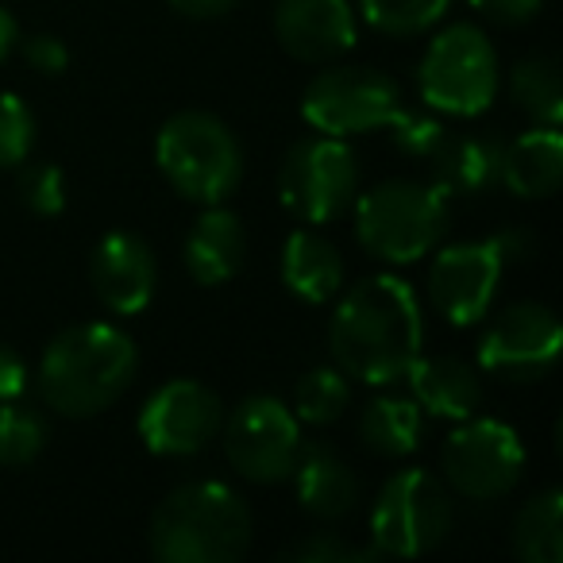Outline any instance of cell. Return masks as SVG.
I'll list each match as a JSON object with an SVG mask.
<instances>
[{
  "mask_svg": "<svg viewBox=\"0 0 563 563\" xmlns=\"http://www.w3.org/2000/svg\"><path fill=\"white\" fill-rule=\"evenodd\" d=\"M424 321L413 286L398 274H378L347 290L329 324V347L347 378L390 386L421 360Z\"/></svg>",
  "mask_w": 563,
  "mask_h": 563,
  "instance_id": "obj_1",
  "label": "cell"
},
{
  "mask_svg": "<svg viewBox=\"0 0 563 563\" xmlns=\"http://www.w3.org/2000/svg\"><path fill=\"white\" fill-rule=\"evenodd\" d=\"M140 352L117 324H74L47 344L40 363V394L63 417H93L124 398Z\"/></svg>",
  "mask_w": 563,
  "mask_h": 563,
  "instance_id": "obj_2",
  "label": "cell"
},
{
  "mask_svg": "<svg viewBox=\"0 0 563 563\" xmlns=\"http://www.w3.org/2000/svg\"><path fill=\"white\" fill-rule=\"evenodd\" d=\"M251 509L224 483H186L151 514V552L163 563H235L251 544Z\"/></svg>",
  "mask_w": 563,
  "mask_h": 563,
  "instance_id": "obj_3",
  "label": "cell"
},
{
  "mask_svg": "<svg viewBox=\"0 0 563 563\" xmlns=\"http://www.w3.org/2000/svg\"><path fill=\"white\" fill-rule=\"evenodd\" d=\"M352 205L360 243L386 263H413L429 255L448 228V194L437 181L390 178Z\"/></svg>",
  "mask_w": 563,
  "mask_h": 563,
  "instance_id": "obj_4",
  "label": "cell"
},
{
  "mask_svg": "<svg viewBox=\"0 0 563 563\" xmlns=\"http://www.w3.org/2000/svg\"><path fill=\"white\" fill-rule=\"evenodd\" d=\"M155 163L186 201L220 205L243 178V151L212 112H178L158 128Z\"/></svg>",
  "mask_w": 563,
  "mask_h": 563,
  "instance_id": "obj_5",
  "label": "cell"
},
{
  "mask_svg": "<svg viewBox=\"0 0 563 563\" xmlns=\"http://www.w3.org/2000/svg\"><path fill=\"white\" fill-rule=\"evenodd\" d=\"M424 104L448 117H478L498 93V55L490 40L471 24H452L429 43L417 66Z\"/></svg>",
  "mask_w": 563,
  "mask_h": 563,
  "instance_id": "obj_6",
  "label": "cell"
},
{
  "mask_svg": "<svg viewBox=\"0 0 563 563\" xmlns=\"http://www.w3.org/2000/svg\"><path fill=\"white\" fill-rule=\"evenodd\" d=\"M452 529V498L432 471H398L371 509V548L378 555H424Z\"/></svg>",
  "mask_w": 563,
  "mask_h": 563,
  "instance_id": "obj_7",
  "label": "cell"
},
{
  "mask_svg": "<svg viewBox=\"0 0 563 563\" xmlns=\"http://www.w3.org/2000/svg\"><path fill=\"white\" fill-rule=\"evenodd\" d=\"M401 112V89L390 74L371 66H332L309 81L301 117L321 135H363L386 128Z\"/></svg>",
  "mask_w": 563,
  "mask_h": 563,
  "instance_id": "obj_8",
  "label": "cell"
},
{
  "mask_svg": "<svg viewBox=\"0 0 563 563\" xmlns=\"http://www.w3.org/2000/svg\"><path fill=\"white\" fill-rule=\"evenodd\" d=\"M360 194L355 155L336 135H313L290 147L278 174L282 205L306 224H329L352 209Z\"/></svg>",
  "mask_w": 563,
  "mask_h": 563,
  "instance_id": "obj_9",
  "label": "cell"
},
{
  "mask_svg": "<svg viewBox=\"0 0 563 563\" xmlns=\"http://www.w3.org/2000/svg\"><path fill=\"white\" fill-rule=\"evenodd\" d=\"M228 463L251 483H282L290 478L301 452V424L286 401L271 394L240 401L224 424Z\"/></svg>",
  "mask_w": 563,
  "mask_h": 563,
  "instance_id": "obj_10",
  "label": "cell"
},
{
  "mask_svg": "<svg viewBox=\"0 0 563 563\" xmlns=\"http://www.w3.org/2000/svg\"><path fill=\"white\" fill-rule=\"evenodd\" d=\"M440 463H444V478L463 498L486 501L517 486L525 471V444L509 424L471 413L444 440Z\"/></svg>",
  "mask_w": 563,
  "mask_h": 563,
  "instance_id": "obj_11",
  "label": "cell"
},
{
  "mask_svg": "<svg viewBox=\"0 0 563 563\" xmlns=\"http://www.w3.org/2000/svg\"><path fill=\"white\" fill-rule=\"evenodd\" d=\"M509 258V235H490V240L452 243L432 258L429 294L440 317L467 329L478 324L494 306L501 271Z\"/></svg>",
  "mask_w": 563,
  "mask_h": 563,
  "instance_id": "obj_12",
  "label": "cell"
},
{
  "mask_svg": "<svg viewBox=\"0 0 563 563\" xmlns=\"http://www.w3.org/2000/svg\"><path fill=\"white\" fill-rule=\"evenodd\" d=\"M563 347V329L555 313L537 301H521L494 317V324L478 340V363L483 371L514 383H529L555 367Z\"/></svg>",
  "mask_w": 563,
  "mask_h": 563,
  "instance_id": "obj_13",
  "label": "cell"
},
{
  "mask_svg": "<svg viewBox=\"0 0 563 563\" xmlns=\"http://www.w3.org/2000/svg\"><path fill=\"white\" fill-rule=\"evenodd\" d=\"M224 424L220 398L194 378L158 386L140 409V440L155 455H194L217 440Z\"/></svg>",
  "mask_w": 563,
  "mask_h": 563,
  "instance_id": "obj_14",
  "label": "cell"
},
{
  "mask_svg": "<svg viewBox=\"0 0 563 563\" xmlns=\"http://www.w3.org/2000/svg\"><path fill=\"white\" fill-rule=\"evenodd\" d=\"M93 290L112 313L135 317L155 298V251L132 232H109L93 251Z\"/></svg>",
  "mask_w": 563,
  "mask_h": 563,
  "instance_id": "obj_15",
  "label": "cell"
},
{
  "mask_svg": "<svg viewBox=\"0 0 563 563\" xmlns=\"http://www.w3.org/2000/svg\"><path fill=\"white\" fill-rule=\"evenodd\" d=\"M274 32L301 63H329L355 47V16L347 0H278Z\"/></svg>",
  "mask_w": 563,
  "mask_h": 563,
  "instance_id": "obj_16",
  "label": "cell"
},
{
  "mask_svg": "<svg viewBox=\"0 0 563 563\" xmlns=\"http://www.w3.org/2000/svg\"><path fill=\"white\" fill-rule=\"evenodd\" d=\"M294 483H298L301 509L321 521H340L355 509L360 501V483H355L352 467L332 452L329 444H309L298 452L294 463Z\"/></svg>",
  "mask_w": 563,
  "mask_h": 563,
  "instance_id": "obj_17",
  "label": "cell"
},
{
  "mask_svg": "<svg viewBox=\"0 0 563 563\" xmlns=\"http://www.w3.org/2000/svg\"><path fill=\"white\" fill-rule=\"evenodd\" d=\"M413 401L421 413L444 417V421H467L483 401L478 375L455 355H437V360H417L406 371Z\"/></svg>",
  "mask_w": 563,
  "mask_h": 563,
  "instance_id": "obj_18",
  "label": "cell"
},
{
  "mask_svg": "<svg viewBox=\"0 0 563 563\" xmlns=\"http://www.w3.org/2000/svg\"><path fill=\"white\" fill-rule=\"evenodd\" d=\"M563 178V135L552 124H537L532 132L517 135L509 147H501V186L509 194L537 201L555 194Z\"/></svg>",
  "mask_w": 563,
  "mask_h": 563,
  "instance_id": "obj_19",
  "label": "cell"
},
{
  "mask_svg": "<svg viewBox=\"0 0 563 563\" xmlns=\"http://www.w3.org/2000/svg\"><path fill=\"white\" fill-rule=\"evenodd\" d=\"M282 282L290 286L294 298L309 301V306H324L344 290V258H340L336 243L324 240L321 232H298L282 247Z\"/></svg>",
  "mask_w": 563,
  "mask_h": 563,
  "instance_id": "obj_20",
  "label": "cell"
},
{
  "mask_svg": "<svg viewBox=\"0 0 563 563\" xmlns=\"http://www.w3.org/2000/svg\"><path fill=\"white\" fill-rule=\"evenodd\" d=\"M247 255V235L235 212L209 205L194 232L186 235V266L201 286H220V282L235 278Z\"/></svg>",
  "mask_w": 563,
  "mask_h": 563,
  "instance_id": "obj_21",
  "label": "cell"
},
{
  "mask_svg": "<svg viewBox=\"0 0 563 563\" xmlns=\"http://www.w3.org/2000/svg\"><path fill=\"white\" fill-rule=\"evenodd\" d=\"M429 166L432 181L448 197L486 194V189L501 186V143L486 140V135H444V143L432 151Z\"/></svg>",
  "mask_w": 563,
  "mask_h": 563,
  "instance_id": "obj_22",
  "label": "cell"
},
{
  "mask_svg": "<svg viewBox=\"0 0 563 563\" xmlns=\"http://www.w3.org/2000/svg\"><path fill=\"white\" fill-rule=\"evenodd\" d=\"M424 417L413 398L383 394V398L367 401V409L360 413V440L371 452L386 455V460H401V455L417 452Z\"/></svg>",
  "mask_w": 563,
  "mask_h": 563,
  "instance_id": "obj_23",
  "label": "cell"
},
{
  "mask_svg": "<svg viewBox=\"0 0 563 563\" xmlns=\"http://www.w3.org/2000/svg\"><path fill=\"white\" fill-rule=\"evenodd\" d=\"M514 548L525 563H560L563 560V494L544 490L517 514Z\"/></svg>",
  "mask_w": 563,
  "mask_h": 563,
  "instance_id": "obj_24",
  "label": "cell"
},
{
  "mask_svg": "<svg viewBox=\"0 0 563 563\" xmlns=\"http://www.w3.org/2000/svg\"><path fill=\"white\" fill-rule=\"evenodd\" d=\"M509 89H514L517 109L529 112L537 124L560 128V120H563V86H560V70H555L552 58L532 55V58H525V63H517L514 78H509Z\"/></svg>",
  "mask_w": 563,
  "mask_h": 563,
  "instance_id": "obj_25",
  "label": "cell"
},
{
  "mask_svg": "<svg viewBox=\"0 0 563 563\" xmlns=\"http://www.w3.org/2000/svg\"><path fill=\"white\" fill-rule=\"evenodd\" d=\"M352 406V386L340 367H317L298 378L294 390V417L306 424H332Z\"/></svg>",
  "mask_w": 563,
  "mask_h": 563,
  "instance_id": "obj_26",
  "label": "cell"
},
{
  "mask_svg": "<svg viewBox=\"0 0 563 563\" xmlns=\"http://www.w3.org/2000/svg\"><path fill=\"white\" fill-rule=\"evenodd\" d=\"M47 444V424L24 401H0V463L4 467H24Z\"/></svg>",
  "mask_w": 563,
  "mask_h": 563,
  "instance_id": "obj_27",
  "label": "cell"
},
{
  "mask_svg": "<svg viewBox=\"0 0 563 563\" xmlns=\"http://www.w3.org/2000/svg\"><path fill=\"white\" fill-rule=\"evenodd\" d=\"M452 9V0H360V12L371 27L386 35H421Z\"/></svg>",
  "mask_w": 563,
  "mask_h": 563,
  "instance_id": "obj_28",
  "label": "cell"
},
{
  "mask_svg": "<svg viewBox=\"0 0 563 563\" xmlns=\"http://www.w3.org/2000/svg\"><path fill=\"white\" fill-rule=\"evenodd\" d=\"M35 147V112L24 97L0 93V170L27 163Z\"/></svg>",
  "mask_w": 563,
  "mask_h": 563,
  "instance_id": "obj_29",
  "label": "cell"
},
{
  "mask_svg": "<svg viewBox=\"0 0 563 563\" xmlns=\"http://www.w3.org/2000/svg\"><path fill=\"white\" fill-rule=\"evenodd\" d=\"M386 128H394V143H398V151H406L409 158H421V163H429L432 151H437L448 135V128L440 124V120L406 109V104H401V112Z\"/></svg>",
  "mask_w": 563,
  "mask_h": 563,
  "instance_id": "obj_30",
  "label": "cell"
},
{
  "mask_svg": "<svg viewBox=\"0 0 563 563\" xmlns=\"http://www.w3.org/2000/svg\"><path fill=\"white\" fill-rule=\"evenodd\" d=\"M20 197L32 212L40 217H58L66 209V181L63 170L51 163H35L20 174Z\"/></svg>",
  "mask_w": 563,
  "mask_h": 563,
  "instance_id": "obj_31",
  "label": "cell"
},
{
  "mask_svg": "<svg viewBox=\"0 0 563 563\" xmlns=\"http://www.w3.org/2000/svg\"><path fill=\"white\" fill-rule=\"evenodd\" d=\"M375 555H378L375 548H355V544H347V540L324 532V537L301 540V544L290 548L282 560H294V563H367V560H375Z\"/></svg>",
  "mask_w": 563,
  "mask_h": 563,
  "instance_id": "obj_32",
  "label": "cell"
},
{
  "mask_svg": "<svg viewBox=\"0 0 563 563\" xmlns=\"http://www.w3.org/2000/svg\"><path fill=\"white\" fill-rule=\"evenodd\" d=\"M24 58L32 63V70L47 74V78H58V74L70 66V51H66V43L55 40V35H32V40L24 43Z\"/></svg>",
  "mask_w": 563,
  "mask_h": 563,
  "instance_id": "obj_33",
  "label": "cell"
},
{
  "mask_svg": "<svg viewBox=\"0 0 563 563\" xmlns=\"http://www.w3.org/2000/svg\"><path fill=\"white\" fill-rule=\"evenodd\" d=\"M467 4L475 12H483L486 20H494V24L517 27V24H529V20L537 16L544 0H467Z\"/></svg>",
  "mask_w": 563,
  "mask_h": 563,
  "instance_id": "obj_34",
  "label": "cell"
},
{
  "mask_svg": "<svg viewBox=\"0 0 563 563\" xmlns=\"http://www.w3.org/2000/svg\"><path fill=\"white\" fill-rule=\"evenodd\" d=\"M27 390V363L16 347L0 344V401H16Z\"/></svg>",
  "mask_w": 563,
  "mask_h": 563,
  "instance_id": "obj_35",
  "label": "cell"
},
{
  "mask_svg": "<svg viewBox=\"0 0 563 563\" xmlns=\"http://www.w3.org/2000/svg\"><path fill=\"white\" fill-rule=\"evenodd\" d=\"M170 4L181 12V16H194V20H212V16H224V12L232 9L235 0H170Z\"/></svg>",
  "mask_w": 563,
  "mask_h": 563,
  "instance_id": "obj_36",
  "label": "cell"
},
{
  "mask_svg": "<svg viewBox=\"0 0 563 563\" xmlns=\"http://www.w3.org/2000/svg\"><path fill=\"white\" fill-rule=\"evenodd\" d=\"M16 40H20V27L16 20L9 16V9H0V63L16 51Z\"/></svg>",
  "mask_w": 563,
  "mask_h": 563,
  "instance_id": "obj_37",
  "label": "cell"
}]
</instances>
